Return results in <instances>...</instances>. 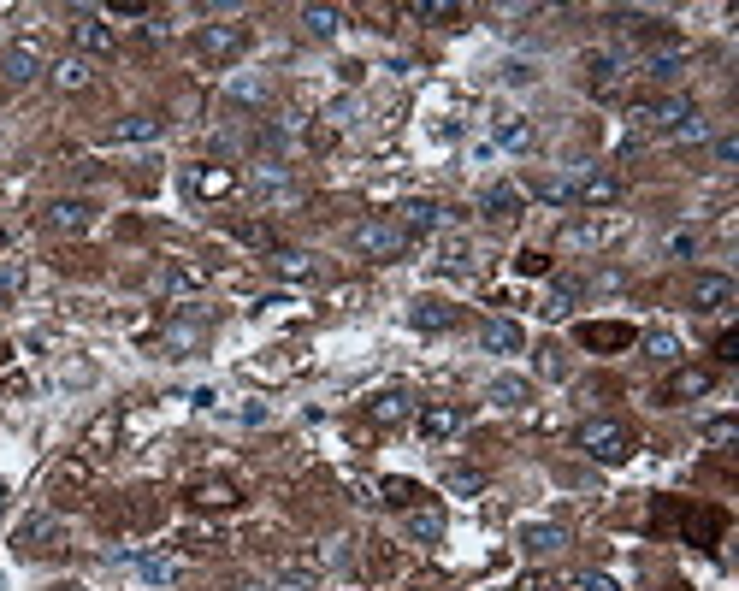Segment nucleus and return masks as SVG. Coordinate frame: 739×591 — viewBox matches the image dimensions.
<instances>
[{
  "instance_id": "obj_24",
  "label": "nucleus",
  "mask_w": 739,
  "mask_h": 591,
  "mask_svg": "<svg viewBox=\"0 0 739 591\" xmlns=\"http://www.w3.org/2000/svg\"><path fill=\"white\" fill-rule=\"evenodd\" d=\"M160 131H166L160 113H131V119L113 125V142H160Z\"/></svg>"
},
{
  "instance_id": "obj_27",
  "label": "nucleus",
  "mask_w": 739,
  "mask_h": 591,
  "mask_svg": "<svg viewBox=\"0 0 739 591\" xmlns=\"http://www.w3.org/2000/svg\"><path fill=\"white\" fill-rule=\"evenodd\" d=\"M202 337H207V314H184V320H172V326H166V349H178V355H184V349H196Z\"/></svg>"
},
{
  "instance_id": "obj_46",
  "label": "nucleus",
  "mask_w": 739,
  "mask_h": 591,
  "mask_svg": "<svg viewBox=\"0 0 739 591\" xmlns=\"http://www.w3.org/2000/svg\"><path fill=\"white\" fill-rule=\"evenodd\" d=\"M538 367H544V373H550V379H562V373H568V361H562V355H556V349H544V361H538Z\"/></svg>"
},
{
  "instance_id": "obj_6",
  "label": "nucleus",
  "mask_w": 739,
  "mask_h": 591,
  "mask_svg": "<svg viewBox=\"0 0 739 591\" xmlns=\"http://www.w3.org/2000/svg\"><path fill=\"white\" fill-rule=\"evenodd\" d=\"M42 71H48V54H42L36 42H12V48L0 54V77H6V83H18V89H24V83H36Z\"/></svg>"
},
{
  "instance_id": "obj_37",
  "label": "nucleus",
  "mask_w": 739,
  "mask_h": 591,
  "mask_svg": "<svg viewBox=\"0 0 739 591\" xmlns=\"http://www.w3.org/2000/svg\"><path fill=\"white\" fill-rule=\"evenodd\" d=\"M645 355H651V361H680V337H674V331H651V337H645Z\"/></svg>"
},
{
  "instance_id": "obj_39",
  "label": "nucleus",
  "mask_w": 739,
  "mask_h": 591,
  "mask_svg": "<svg viewBox=\"0 0 739 591\" xmlns=\"http://www.w3.org/2000/svg\"><path fill=\"white\" fill-rule=\"evenodd\" d=\"M196 503H202V509H225V503H237V491H231L225 479H213V485H196Z\"/></svg>"
},
{
  "instance_id": "obj_28",
  "label": "nucleus",
  "mask_w": 739,
  "mask_h": 591,
  "mask_svg": "<svg viewBox=\"0 0 739 591\" xmlns=\"http://www.w3.org/2000/svg\"><path fill=\"white\" fill-rule=\"evenodd\" d=\"M302 30H308L314 42H332L337 30H343V12H337V6H302Z\"/></svg>"
},
{
  "instance_id": "obj_41",
  "label": "nucleus",
  "mask_w": 739,
  "mask_h": 591,
  "mask_svg": "<svg viewBox=\"0 0 739 591\" xmlns=\"http://www.w3.org/2000/svg\"><path fill=\"white\" fill-rule=\"evenodd\" d=\"M403 414H408V396H379V402H373V420H385V426L403 420Z\"/></svg>"
},
{
  "instance_id": "obj_7",
  "label": "nucleus",
  "mask_w": 739,
  "mask_h": 591,
  "mask_svg": "<svg viewBox=\"0 0 739 591\" xmlns=\"http://www.w3.org/2000/svg\"><path fill=\"white\" fill-rule=\"evenodd\" d=\"M734 278H728V272H698V278H692V308H698V314H722V308H734Z\"/></svg>"
},
{
  "instance_id": "obj_11",
  "label": "nucleus",
  "mask_w": 739,
  "mask_h": 591,
  "mask_svg": "<svg viewBox=\"0 0 739 591\" xmlns=\"http://www.w3.org/2000/svg\"><path fill=\"white\" fill-rule=\"evenodd\" d=\"M521 207H527V196H521L515 184H485V190H479V213H485V219H497V225L521 219Z\"/></svg>"
},
{
  "instance_id": "obj_23",
  "label": "nucleus",
  "mask_w": 739,
  "mask_h": 591,
  "mask_svg": "<svg viewBox=\"0 0 739 591\" xmlns=\"http://www.w3.org/2000/svg\"><path fill=\"white\" fill-rule=\"evenodd\" d=\"M462 408H450V402H432V408H420V432L426 438H450V432H462Z\"/></svg>"
},
{
  "instance_id": "obj_19",
  "label": "nucleus",
  "mask_w": 739,
  "mask_h": 591,
  "mask_svg": "<svg viewBox=\"0 0 739 591\" xmlns=\"http://www.w3.org/2000/svg\"><path fill=\"white\" fill-rule=\"evenodd\" d=\"M479 343H485L491 355H521V343H527V331L515 326V320H485V331H479Z\"/></svg>"
},
{
  "instance_id": "obj_21",
  "label": "nucleus",
  "mask_w": 739,
  "mask_h": 591,
  "mask_svg": "<svg viewBox=\"0 0 739 591\" xmlns=\"http://www.w3.org/2000/svg\"><path fill=\"white\" fill-rule=\"evenodd\" d=\"M397 225H403L408 237H414V231H438V225H444V207H438V201H403V207H397Z\"/></svg>"
},
{
  "instance_id": "obj_42",
  "label": "nucleus",
  "mask_w": 739,
  "mask_h": 591,
  "mask_svg": "<svg viewBox=\"0 0 739 591\" xmlns=\"http://www.w3.org/2000/svg\"><path fill=\"white\" fill-rule=\"evenodd\" d=\"M385 497H391L397 509H414V497H420V485H408V479H385Z\"/></svg>"
},
{
  "instance_id": "obj_30",
  "label": "nucleus",
  "mask_w": 739,
  "mask_h": 591,
  "mask_svg": "<svg viewBox=\"0 0 739 591\" xmlns=\"http://www.w3.org/2000/svg\"><path fill=\"white\" fill-rule=\"evenodd\" d=\"M710 385H716V373H710V367H686V373H674V379H669V391H663V396L680 402V396H704Z\"/></svg>"
},
{
  "instance_id": "obj_44",
  "label": "nucleus",
  "mask_w": 739,
  "mask_h": 591,
  "mask_svg": "<svg viewBox=\"0 0 739 591\" xmlns=\"http://www.w3.org/2000/svg\"><path fill=\"white\" fill-rule=\"evenodd\" d=\"M716 160H722V166H734V160H739V136H716Z\"/></svg>"
},
{
  "instance_id": "obj_26",
  "label": "nucleus",
  "mask_w": 739,
  "mask_h": 591,
  "mask_svg": "<svg viewBox=\"0 0 739 591\" xmlns=\"http://www.w3.org/2000/svg\"><path fill=\"white\" fill-rule=\"evenodd\" d=\"M403 532L414 538V544H438V538H444V515H438V509H408Z\"/></svg>"
},
{
  "instance_id": "obj_32",
  "label": "nucleus",
  "mask_w": 739,
  "mask_h": 591,
  "mask_svg": "<svg viewBox=\"0 0 739 591\" xmlns=\"http://www.w3.org/2000/svg\"><path fill=\"white\" fill-rule=\"evenodd\" d=\"M527 396H533V385H527V379H515V373L491 379V402H503V408H521Z\"/></svg>"
},
{
  "instance_id": "obj_15",
  "label": "nucleus",
  "mask_w": 739,
  "mask_h": 591,
  "mask_svg": "<svg viewBox=\"0 0 739 591\" xmlns=\"http://www.w3.org/2000/svg\"><path fill=\"white\" fill-rule=\"evenodd\" d=\"M621 77H627V71H621L615 54H586V89H592V95H615Z\"/></svg>"
},
{
  "instance_id": "obj_10",
  "label": "nucleus",
  "mask_w": 739,
  "mask_h": 591,
  "mask_svg": "<svg viewBox=\"0 0 739 591\" xmlns=\"http://www.w3.org/2000/svg\"><path fill=\"white\" fill-rule=\"evenodd\" d=\"M71 36H77V54H83V60H89V54H113V30H107L101 12H77V18H71Z\"/></svg>"
},
{
  "instance_id": "obj_48",
  "label": "nucleus",
  "mask_w": 739,
  "mask_h": 591,
  "mask_svg": "<svg viewBox=\"0 0 739 591\" xmlns=\"http://www.w3.org/2000/svg\"><path fill=\"white\" fill-rule=\"evenodd\" d=\"M544 266H550V261H544L538 249H527V255H521V272H544Z\"/></svg>"
},
{
  "instance_id": "obj_8",
  "label": "nucleus",
  "mask_w": 739,
  "mask_h": 591,
  "mask_svg": "<svg viewBox=\"0 0 739 591\" xmlns=\"http://www.w3.org/2000/svg\"><path fill=\"white\" fill-rule=\"evenodd\" d=\"M12 544H18L24 556L54 550V544H60V515H48V509H42V515H24V521H18V532H12Z\"/></svg>"
},
{
  "instance_id": "obj_9",
  "label": "nucleus",
  "mask_w": 739,
  "mask_h": 591,
  "mask_svg": "<svg viewBox=\"0 0 739 591\" xmlns=\"http://www.w3.org/2000/svg\"><path fill=\"white\" fill-rule=\"evenodd\" d=\"M42 219H48V231H60V237H83V231L95 225V207H89L83 196H60Z\"/></svg>"
},
{
  "instance_id": "obj_16",
  "label": "nucleus",
  "mask_w": 739,
  "mask_h": 591,
  "mask_svg": "<svg viewBox=\"0 0 739 591\" xmlns=\"http://www.w3.org/2000/svg\"><path fill=\"white\" fill-rule=\"evenodd\" d=\"M202 284H207L202 261H172L160 272V290H166V296H190V290H202Z\"/></svg>"
},
{
  "instance_id": "obj_3",
  "label": "nucleus",
  "mask_w": 739,
  "mask_h": 591,
  "mask_svg": "<svg viewBox=\"0 0 739 591\" xmlns=\"http://www.w3.org/2000/svg\"><path fill=\"white\" fill-rule=\"evenodd\" d=\"M686 119H698V107H692V95H657V101H645V107H633V125L639 131H680Z\"/></svg>"
},
{
  "instance_id": "obj_45",
  "label": "nucleus",
  "mask_w": 739,
  "mask_h": 591,
  "mask_svg": "<svg viewBox=\"0 0 739 591\" xmlns=\"http://www.w3.org/2000/svg\"><path fill=\"white\" fill-rule=\"evenodd\" d=\"M704 131H710V125H704V119H686V125H680V131H674V142H704Z\"/></svg>"
},
{
  "instance_id": "obj_35",
  "label": "nucleus",
  "mask_w": 739,
  "mask_h": 591,
  "mask_svg": "<svg viewBox=\"0 0 739 591\" xmlns=\"http://www.w3.org/2000/svg\"><path fill=\"white\" fill-rule=\"evenodd\" d=\"M408 18H426V24H456V18H462V6H450V0H444V6H438V0H420V6H408Z\"/></svg>"
},
{
  "instance_id": "obj_49",
  "label": "nucleus",
  "mask_w": 739,
  "mask_h": 591,
  "mask_svg": "<svg viewBox=\"0 0 739 591\" xmlns=\"http://www.w3.org/2000/svg\"><path fill=\"white\" fill-rule=\"evenodd\" d=\"M272 591H320V586H308V580H290V586H272Z\"/></svg>"
},
{
  "instance_id": "obj_33",
  "label": "nucleus",
  "mask_w": 739,
  "mask_h": 591,
  "mask_svg": "<svg viewBox=\"0 0 739 591\" xmlns=\"http://www.w3.org/2000/svg\"><path fill=\"white\" fill-rule=\"evenodd\" d=\"M497 142H503V148H527V142H533V125H527L521 113H503V119H497Z\"/></svg>"
},
{
  "instance_id": "obj_29",
  "label": "nucleus",
  "mask_w": 739,
  "mask_h": 591,
  "mask_svg": "<svg viewBox=\"0 0 739 591\" xmlns=\"http://www.w3.org/2000/svg\"><path fill=\"white\" fill-rule=\"evenodd\" d=\"M533 196L550 201V207H574V172H550V178H538Z\"/></svg>"
},
{
  "instance_id": "obj_47",
  "label": "nucleus",
  "mask_w": 739,
  "mask_h": 591,
  "mask_svg": "<svg viewBox=\"0 0 739 591\" xmlns=\"http://www.w3.org/2000/svg\"><path fill=\"white\" fill-rule=\"evenodd\" d=\"M734 349H739V337H734V331H722V343H716V355H722V361H739Z\"/></svg>"
},
{
  "instance_id": "obj_34",
  "label": "nucleus",
  "mask_w": 739,
  "mask_h": 591,
  "mask_svg": "<svg viewBox=\"0 0 739 591\" xmlns=\"http://www.w3.org/2000/svg\"><path fill=\"white\" fill-rule=\"evenodd\" d=\"M444 485H450L456 497H479V491H485V473H479V467H450Z\"/></svg>"
},
{
  "instance_id": "obj_31",
  "label": "nucleus",
  "mask_w": 739,
  "mask_h": 591,
  "mask_svg": "<svg viewBox=\"0 0 739 591\" xmlns=\"http://www.w3.org/2000/svg\"><path fill=\"white\" fill-rule=\"evenodd\" d=\"M580 343H586V349H627L633 331L627 326H580Z\"/></svg>"
},
{
  "instance_id": "obj_18",
  "label": "nucleus",
  "mask_w": 739,
  "mask_h": 591,
  "mask_svg": "<svg viewBox=\"0 0 739 591\" xmlns=\"http://www.w3.org/2000/svg\"><path fill=\"white\" fill-rule=\"evenodd\" d=\"M562 544H568V532H562L556 521H533V526H521V550H527V556H556Z\"/></svg>"
},
{
  "instance_id": "obj_12",
  "label": "nucleus",
  "mask_w": 739,
  "mask_h": 591,
  "mask_svg": "<svg viewBox=\"0 0 739 591\" xmlns=\"http://www.w3.org/2000/svg\"><path fill=\"white\" fill-rule=\"evenodd\" d=\"M184 190L190 196H231L237 190V172L231 166H184Z\"/></svg>"
},
{
  "instance_id": "obj_50",
  "label": "nucleus",
  "mask_w": 739,
  "mask_h": 591,
  "mask_svg": "<svg viewBox=\"0 0 739 591\" xmlns=\"http://www.w3.org/2000/svg\"><path fill=\"white\" fill-rule=\"evenodd\" d=\"M237 591H272V586H237Z\"/></svg>"
},
{
  "instance_id": "obj_17",
  "label": "nucleus",
  "mask_w": 739,
  "mask_h": 591,
  "mask_svg": "<svg viewBox=\"0 0 739 591\" xmlns=\"http://www.w3.org/2000/svg\"><path fill=\"white\" fill-rule=\"evenodd\" d=\"M48 77H54V89L77 95V89H89V83H95V66H89L83 54H66V60H54V66H48Z\"/></svg>"
},
{
  "instance_id": "obj_1",
  "label": "nucleus",
  "mask_w": 739,
  "mask_h": 591,
  "mask_svg": "<svg viewBox=\"0 0 739 591\" xmlns=\"http://www.w3.org/2000/svg\"><path fill=\"white\" fill-rule=\"evenodd\" d=\"M408 237L397 219H361L355 231H349V249L361 255V261H397V255H408Z\"/></svg>"
},
{
  "instance_id": "obj_43",
  "label": "nucleus",
  "mask_w": 739,
  "mask_h": 591,
  "mask_svg": "<svg viewBox=\"0 0 739 591\" xmlns=\"http://www.w3.org/2000/svg\"><path fill=\"white\" fill-rule=\"evenodd\" d=\"M12 290H24V266H18V261L0 266V296H12Z\"/></svg>"
},
{
  "instance_id": "obj_20",
  "label": "nucleus",
  "mask_w": 739,
  "mask_h": 591,
  "mask_svg": "<svg viewBox=\"0 0 739 591\" xmlns=\"http://www.w3.org/2000/svg\"><path fill=\"white\" fill-rule=\"evenodd\" d=\"M178 556H131V574L142 580V586H172L178 580Z\"/></svg>"
},
{
  "instance_id": "obj_13",
  "label": "nucleus",
  "mask_w": 739,
  "mask_h": 591,
  "mask_svg": "<svg viewBox=\"0 0 739 591\" xmlns=\"http://www.w3.org/2000/svg\"><path fill=\"white\" fill-rule=\"evenodd\" d=\"M639 71H645L651 83H674V77L686 71V48H680V42H669V48H645V54H639Z\"/></svg>"
},
{
  "instance_id": "obj_14",
  "label": "nucleus",
  "mask_w": 739,
  "mask_h": 591,
  "mask_svg": "<svg viewBox=\"0 0 739 591\" xmlns=\"http://www.w3.org/2000/svg\"><path fill=\"white\" fill-rule=\"evenodd\" d=\"M408 326L414 331H450L456 326V308L438 302V296H420V302H408Z\"/></svg>"
},
{
  "instance_id": "obj_36",
  "label": "nucleus",
  "mask_w": 739,
  "mask_h": 591,
  "mask_svg": "<svg viewBox=\"0 0 739 591\" xmlns=\"http://www.w3.org/2000/svg\"><path fill=\"white\" fill-rule=\"evenodd\" d=\"M438 266L468 272V266H473V243H468V237H450V243H444V255H438Z\"/></svg>"
},
{
  "instance_id": "obj_4",
  "label": "nucleus",
  "mask_w": 739,
  "mask_h": 591,
  "mask_svg": "<svg viewBox=\"0 0 739 591\" xmlns=\"http://www.w3.org/2000/svg\"><path fill=\"white\" fill-rule=\"evenodd\" d=\"M196 48H202V60H237L243 48H249V24H202V36H196Z\"/></svg>"
},
{
  "instance_id": "obj_51",
  "label": "nucleus",
  "mask_w": 739,
  "mask_h": 591,
  "mask_svg": "<svg viewBox=\"0 0 739 591\" xmlns=\"http://www.w3.org/2000/svg\"><path fill=\"white\" fill-rule=\"evenodd\" d=\"M54 591H83V586H54Z\"/></svg>"
},
{
  "instance_id": "obj_22",
  "label": "nucleus",
  "mask_w": 739,
  "mask_h": 591,
  "mask_svg": "<svg viewBox=\"0 0 739 591\" xmlns=\"http://www.w3.org/2000/svg\"><path fill=\"white\" fill-rule=\"evenodd\" d=\"M574 302H580V278H556V284L544 290V308H538V314H544V320H568Z\"/></svg>"
},
{
  "instance_id": "obj_2",
  "label": "nucleus",
  "mask_w": 739,
  "mask_h": 591,
  "mask_svg": "<svg viewBox=\"0 0 739 591\" xmlns=\"http://www.w3.org/2000/svg\"><path fill=\"white\" fill-rule=\"evenodd\" d=\"M574 444L592 461H604V467H621V461L633 456V432H627L621 420H586V426L574 432Z\"/></svg>"
},
{
  "instance_id": "obj_40",
  "label": "nucleus",
  "mask_w": 739,
  "mask_h": 591,
  "mask_svg": "<svg viewBox=\"0 0 739 591\" xmlns=\"http://www.w3.org/2000/svg\"><path fill=\"white\" fill-rule=\"evenodd\" d=\"M609 237V225H598V219H580V225H568V243H586V249H592V243H604Z\"/></svg>"
},
{
  "instance_id": "obj_38",
  "label": "nucleus",
  "mask_w": 739,
  "mask_h": 591,
  "mask_svg": "<svg viewBox=\"0 0 739 591\" xmlns=\"http://www.w3.org/2000/svg\"><path fill=\"white\" fill-rule=\"evenodd\" d=\"M225 95H231V101H267V77H231Z\"/></svg>"
},
{
  "instance_id": "obj_25",
  "label": "nucleus",
  "mask_w": 739,
  "mask_h": 591,
  "mask_svg": "<svg viewBox=\"0 0 739 591\" xmlns=\"http://www.w3.org/2000/svg\"><path fill=\"white\" fill-rule=\"evenodd\" d=\"M267 266L278 272V278H290V284H296V278H314V272H320L308 249H272V255H267Z\"/></svg>"
},
{
  "instance_id": "obj_5",
  "label": "nucleus",
  "mask_w": 739,
  "mask_h": 591,
  "mask_svg": "<svg viewBox=\"0 0 739 591\" xmlns=\"http://www.w3.org/2000/svg\"><path fill=\"white\" fill-rule=\"evenodd\" d=\"M609 201H621V178L598 166H574V207H609Z\"/></svg>"
}]
</instances>
